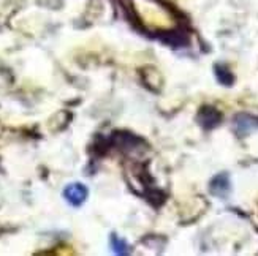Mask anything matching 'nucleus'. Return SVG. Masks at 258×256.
<instances>
[{"label": "nucleus", "instance_id": "f257e3e1", "mask_svg": "<svg viewBox=\"0 0 258 256\" xmlns=\"http://www.w3.org/2000/svg\"><path fill=\"white\" fill-rule=\"evenodd\" d=\"M89 196V190L87 187L80 184V182H75V184H69L63 188V198L65 201L69 203L73 207H80L86 203V199Z\"/></svg>", "mask_w": 258, "mask_h": 256}, {"label": "nucleus", "instance_id": "f03ea898", "mask_svg": "<svg viewBox=\"0 0 258 256\" xmlns=\"http://www.w3.org/2000/svg\"><path fill=\"white\" fill-rule=\"evenodd\" d=\"M209 190L212 195H216L219 198H225L230 190H231V185H230V177L228 174H217L214 179L211 181V187Z\"/></svg>", "mask_w": 258, "mask_h": 256}, {"label": "nucleus", "instance_id": "7ed1b4c3", "mask_svg": "<svg viewBox=\"0 0 258 256\" xmlns=\"http://www.w3.org/2000/svg\"><path fill=\"white\" fill-rule=\"evenodd\" d=\"M200 120H201V125H205L206 128H211V127H216L220 120V116L216 109L212 108H205L201 111L200 114Z\"/></svg>", "mask_w": 258, "mask_h": 256}, {"label": "nucleus", "instance_id": "20e7f679", "mask_svg": "<svg viewBox=\"0 0 258 256\" xmlns=\"http://www.w3.org/2000/svg\"><path fill=\"white\" fill-rule=\"evenodd\" d=\"M109 245L113 248V251L116 254H128L130 253V247L125 239L119 237L117 234H111L109 236Z\"/></svg>", "mask_w": 258, "mask_h": 256}, {"label": "nucleus", "instance_id": "39448f33", "mask_svg": "<svg viewBox=\"0 0 258 256\" xmlns=\"http://www.w3.org/2000/svg\"><path fill=\"white\" fill-rule=\"evenodd\" d=\"M216 74H217V79L225 84V86H230L233 82V76L230 73V70L227 68V66H222V65H217L216 66Z\"/></svg>", "mask_w": 258, "mask_h": 256}]
</instances>
